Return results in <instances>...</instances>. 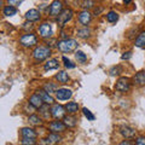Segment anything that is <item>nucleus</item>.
<instances>
[{
    "label": "nucleus",
    "instance_id": "1",
    "mask_svg": "<svg viewBox=\"0 0 145 145\" xmlns=\"http://www.w3.org/2000/svg\"><path fill=\"white\" fill-rule=\"evenodd\" d=\"M56 46L63 53H70L78 48V41L74 39H63L57 41Z\"/></svg>",
    "mask_w": 145,
    "mask_h": 145
},
{
    "label": "nucleus",
    "instance_id": "2",
    "mask_svg": "<svg viewBox=\"0 0 145 145\" xmlns=\"http://www.w3.org/2000/svg\"><path fill=\"white\" fill-rule=\"evenodd\" d=\"M51 54V48L47 46H39L33 51V58L35 62H44L45 59H47Z\"/></svg>",
    "mask_w": 145,
    "mask_h": 145
},
{
    "label": "nucleus",
    "instance_id": "3",
    "mask_svg": "<svg viewBox=\"0 0 145 145\" xmlns=\"http://www.w3.org/2000/svg\"><path fill=\"white\" fill-rule=\"evenodd\" d=\"M20 44L23 47H33L38 44V38L31 33H27L20 38Z\"/></svg>",
    "mask_w": 145,
    "mask_h": 145
},
{
    "label": "nucleus",
    "instance_id": "4",
    "mask_svg": "<svg viewBox=\"0 0 145 145\" xmlns=\"http://www.w3.org/2000/svg\"><path fill=\"white\" fill-rule=\"evenodd\" d=\"M72 18V11L70 8H65V10H63L59 15H58V18H57V23H58V27L59 28H63L68 22Z\"/></svg>",
    "mask_w": 145,
    "mask_h": 145
},
{
    "label": "nucleus",
    "instance_id": "5",
    "mask_svg": "<svg viewBox=\"0 0 145 145\" xmlns=\"http://www.w3.org/2000/svg\"><path fill=\"white\" fill-rule=\"evenodd\" d=\"M115 88H116V91H119V92H121V93L128 92L129 88H131V80L128 78H126V76L120 78L119 80L116 81Z\"/></svg>",
    "mask_w": 145,
    "mask_h": 145
},
{
    "label": "nucleus",
    "instance_id": "6",
    "mask_svg": "<svg viewBox=\"0 0 145 145\" xmlns=\"http://www.w3.org/2000/svg\"><path fill=\"white\" fill-rule=\"evenodd\" d=\"M39 34L44 39H50V38H51L52 34H53L51 23H48V22H44L42 24H40V27H39Z\"/></svg>",
    "mask_w": 145,
    "mask_h": 145
},
{
    "label": "nucleus",
    "instance_id": "7",
    "mask_svg": "<svg viewBox=\"0 0 145 145\" xmlns=\"http://www.w3.org/2000/svg\"><path fill=\"white\" fill-rule=\"evenodd\" d=\"M65 106L61 105V104H53L51 108V115L54 117L56 120H61L65 116Z\"/></svg>",
    "mask_w": 145,
    "mask_h": 145
},
{
    "label": "nucleus",
    "instance_id": "8",
    "mask_svg": "<svg viewBox=\"0 0 145 145\" xmlns=\"http://www.w3.org/2000/svg\"><path fill=\"white\" fill-rule=\"evenodd\" d=\"M63 11V4H62V1L61 0H54V1H52V4L50 5V7H48V13L51 16H57L58 17V15Z\"/></svg>",
    "mask_w": 145,
    "mask_h": 145
},
{
    "label": "nucleus",
    "instance_id": "9",
    "mask_svg": "<svg viewBox=\"0 0 145 145\" xmlns=\"http://www.w3.org/2000/svg\"><path fill=\"white\" fill-rule=\"evenodd\" d=\"M78 20L84 27H87V24H89L91 20H92V15H91V12L88 10H82L79 13Z\"/></svg>",
    "mask_w": 145,
    "mask_h": 145
},
{
    "label": "nucleus",
    "instance_id": "10",
    "mask_svg": "<svg viewBox=\"0 0 145 145\" xmlns=\"http://www.w3.org/2000/svg\"><path fill=\"white\" fill-rule=\"evenodd\" d=\"M72 96V91L68 88H59L56 92V98L58 101H68Z\"/></svg>",
    "mask_w": 145,
    "mask_h": 145
},
{
    "label": "nucleus",
    "instance_id": "11",
    "mask_svg": "<svg viewBox=\"0 0 145 145\" xmlns=\"http://www.w3.org/2000/svg\"><path fill=\"white\" fill-rule=\"evenodd\" d=\"M65 127L67 126L64 125V122L56 120V121H52L51 123H50V131H51L52 133H61L65 129Z\"/></svg>",
    "mask_w": 145,
    "mask_h": 145
},
{
    "label": "nucleus",
    "instance_id": "12",
    "mask_svg": "<svg viewBox=\"0 0 145 145\" xmlns=\"http://www.w3.org/2000/svg\"><path fill=\"white\" fill-rule=\"evenodd\" d=\"M29 104L35 109H40L45 103L38 93H34V94H31L30 98H29Z\"/></svg>",
    "mask_w": 145,
    "mask_h": 145
},
{
    "label": "nucleus",
    "instance_id": "13",
    "mask_svg": "<svg viewBox=\"0 0 145 145\" xmlns=\"http://www.w3.org/2000/svg\"><path fill=\"white\" fill-rule=\"evenodd\" d=\"M120 133L123 135L126 139H131L135 135V129L132 128V127H129V126H122L120 128Z\"/></svg>",
    "mask_w": 145,
    "mask_h": 145
},
{
    "label": "nucleus",
    "instance_id": "14",
    "mask_svg": "<svg viewBox=\"0 0 145 145\" xmlns=\"http://www.w3.org/2000/svg\"><path fill=\"white\" fill-rule=\"evenodd\" d=\"M25 18L28 22H36L40 20V12L36 8H30V10L25 13Z\"/></svg>",
    "mask_w": 145,
    "mask_h": 145
},
{
    "label": "nucleus",
    "instance_id": "15",
    "mask_svg": "<svg viewBox=\"0 0 145 145\" xmlns=\"http://www.w3.org/2000/svg\"><path fill=\"white\" fill-rule=\"evenodd\" d=\"M38 94L41 97V99L44 101L45 104H48V105H50V104H53V97L50 93H47L44 88L42 89H39L38 91Z\"/></svg>",
    "mask_w": 145,
    "mask_h": 145
},
{
    "label": "nucleus",
    "instance_id": "16",
    "mask_svg": "<svg viewBox=\"0 0 145 145\" xmlns=\"http://www.w3.org/2000/svg\"><path fill=\"white\" fill-rule=\"evenodd\" d=\"M59 68V62L56 58H52V59H48L46 63H45V67L44 69L45 70H53V69H58Z\"/></svg>",
    "mask_w": 145,
    "mask_h": 145
},
{
    "label": "nucleus",
    "instance_id": "17",
    "mask_svg": "<svg viewBox=\"0 0 145 145\" xmlns=\"http://www.w3.org/2000/svg\"><path fill=\"white\" fill-rule=\"evenodd\" d=\"M61 139L62 138L58 133H51V134H48V137L46 139H45V143H46L47 145H54L58 142H61Z\"/></svg>",
    "mask_w": 145,
    "mask_h": 145
},
{
    "label": "nucleus",
    "instance_id": "18",
    "mask_svg": "<svg viewBox=\"0 0 145 145\" xmlns=\"http://www.w3.org/2000/svg\"><path fill=\"white\" fill-rule=\"evenodd\" d=\"M133 82L137 86H144L145 85V72L139 71L133 76Z\"/></svg>",
    "mask_w": 145,
    "mask_h": 145
},
{
    "label": "nucleus",
    "instance_id": "19",
    "mask_svg": "<svg viewBox=\"0 0 145 145\" xmlns=\"http://www.w3.org/2000/svg\"><path fill=\"white\" fill-rule=\"evenodd\" d=\"M21 134H22V138H36V132L33 128H29V127L22 128Z\"/></svg>",
    "mask_w": 145,
    "mask_h": 145
},
{
    "label": "nucleus",
    "instance_id": "20",
    "mask_svg": "<svg viewBox=\"0 0 145 145\" xmlns=\"http://www.w3.org/2000/svg\"><path fill=\"white\" fill-rule=\"evenodd\" d=\"M63 121H64V125L67 127H69V128H71V127H75L76 123H78V119H76L75 116H72V115L64 116V117H63Z\"/></svg>",
    "mask_w": 145,
    "mask_h": 145
},
{
    "label": "nucleus",
    "instance_id": "21",
    "mask_svg": "<svg viewBox=\"0 0 145 145\" xmlns=\"http://www.w3.org/2000/svg\"><path fill=\"white\" fill-rule=\"evenodd\" d=\"M65 110L69 112V114L74 115V114H76V112L79 111V104L75 103V102H69V103H67Z\"/></svg>",
    "mask_w": 145,
    "mask_h": 145
},
{
    "label": "nucleus",
    "instance_id": "22",
    "mask_svg": "<svg viewBox=\"0 0 145 145\" xmlns=\"http://www.w3.org/2000/svg\"><path fill=\"white\" fill-rule=\"evenodd\" d=\"M56 79L58 80V82H61V84H67L68 81H69V75H68L67 71L62 70V71H59V72H58V74L56 75Z\"/></svg>",
    "mask_w": 145,
    "mask_h": 145
},
{
    "label": "nucleus",
    "instance_id": "23",
    "mask_svg": "<svg viewBox=\"0 0 145 145\" xmlns=\"http://www.w3.org/2000/svg\"><path fill=\"white\" fill-rule=\"evenodd\" d=\"M44 89L46 91L47 93H53V92H57V89H58V86L57 84H54V82H46L44 85Z\"/></svg>",
    "mask_w": 145,
    "mask_h": 145
},
{
    "label": "nucleus",
    "instance_id": "24",
    "mask_svg": "<svg viewBox=\"0 0 145 145\" xmlns=\"http://www.w3.org/2000/svg\"><path fill=\"white\" fill-rule=\"evenodd\" d=\"M40 114L44 116L45 120H48L50 116H52L51 115V109H48V104H44V105L40 108Z\"/></svg>",
    "mask_w": 145,
    "mask_h": 145
},
{
    "label": "nucleus",
    "instance_id": "25",
    "mask_svg": "<svg viewBox=\"0 0 145 145\" xmlns=\"http://www.w3.org/2000/svg\"><path fill=\"white\" fill-rule=\"evenodd\" d=\"M4 15L7 16V17H11V16H15L17 15V8L15 6H11V5H7L6 7H4Z\"/></svg>",
    "mask_w": 145,
    "mask_h": 145
},
{
    "label": "nucleus",
    "instance_id": "26",
    "mask_svg": "<svg viewBox=\"0 0 145 145\" xmlns=\"http://www.w3.org/2000/svg\"><path fill=\"white\" fill-rule=\"evenodd\" d=\"M91 34V30L87 28V27H82V28L78 29V36L81 39H87Z\"/></svg>",
    "mask_w": 145,
    "mask_h": 145
},
{
    "label": "nucleus",
    "instance_id": "27",
    "mask_svg": "<svg viewBox=\"0 0 145 145\" xmlns=\"http://www.w3.org/2000/svg\"><path fill=\"white\" fill-rule=\"evenodd\" d=\"M135 46L137 47H144L145 46V31H142L138 38L135 39Z\"/></svg>",
    "mask_w": 145,
    "mask_h": 145
},
{
    "label": "nucleus",
    "instance_id": "28",
    "mask_svg": "<svg viewBox=\"0 0 145 145\" xmlns=\"http://www.w3.org/2000/svg\"><path fill=\"white\" fill-rule=\"evenodd\" d=\"M75 57H76V61L81 63V64H84V63H86V61H87V56H86L82 51H76Z\"/></svg>",
    "mask_w": 145,
    "mask_h": 145
},
{
    "label": "nucleus",
    "instance_id": "29",
    "mask_svg": "<svg viewBox=\"0 0 145 145\" xmlns=\"http://www.w3.org/2000/svg\"><path fill=\"white\" fill-rule=\"evenodd\" d=\"M106 20L110 22V23H114V22H116L119 20V15H117L115 11H109L106 13Z\"/></svg>",
    "mask_w": 145,
    "mask_h": 145
},
{
    "label": "nucleus",
    "instance_id": "30",
    "mask_svg": "<svg viewBox=\"0 0 145 145\" xmlns=\"http://www.w3.org/2000/svg\"><path fill=\"white\" fill-rule=\"evenodd\" d=\"M28 121H29L33 126H39V125H41V123H42L41 119H40L38 115H30V116H29V119H28Z\"/></svg>",
    "mask_w": 145,
    "mask_h": 145
},
{
    "label": "nucleus",
    "instance_id": "31",
    "mask_svg": "<svg viewBox=\"0 0 145 145\" xmlns=\"http://www.w3.org/2000/svg\"><path fill=\"white\" fill-rule=\"evenodd\" d=\"M21 144L22 145H35L36 138H22Z\"/></svg>",
    "mask_w": 145,
    "mask_h": 145
},
{
    "label": "nucleus",
    "instance_id": "32",
    "mask_svg": "<svg viewBox=\"0 0 145 145\" xmlns=\"http://www.w3.org/2000/svg\"><path fill=\"white\" fill-rule=\"evenodd\" d=\"M81 6H82L84 10H88V8L94 6V1L93 0H84L82 4H81Z\"/></svg>",
    "mask_w": 145,
    "mask_h": 145
},
{
    "label": "nucleus",
    "instance_id": "33",
    "mask_svg": "<svg viewBox=\"0 0 145 145\" xmlns=\"http://www.w3.org/2000/svg\"><path fill=\"white\" fill-rule=\"evenodd\" d=\"M82 112H84V115L87 117L88 121H93V120H94V115L92 114V112H91V110H88L87 108H84V109H82Z\"/></svg>",
    "mask_w": 145,
    "mask_h": 145
},
{
    "label": "nucleus",
    "instance_id": "34",
    "mask_svg": "<svg viewBox=\"0 0 145 145\" xmlns=\"http://www.w3.org/2000/svg\"><path fill=\"white\" fill-rule=\"evenodd\" d=\"M63 59V62H64V65H65V68H69V69H74L75 68V64L72 63L69 58H67V57H63L62 58Z\"/></svg>",
    "mask_w": 145,
    "mask_h": 145
},
{
    "label": "nucleus",
    "instance_id": "35",
    "mask_svg": "<svg viewBox=\"0 0 145 145\" xmlns=\"http://www.w3.org/2000/svg\"><path fill=\"white\" fill-rule=\"evenodd\" d=\"M120 71H121V67L120 65L114 67V68H111V69H110V75L111 76H116V75L120 74Z\"/></svg>",
    "mask_w": 145,
    "mask_h": 145
},
{
    "label": "nucleus",
    "instance_id": "36",
    "mask_svg": "<svg viewBox=\"0 0 145 145\" xmlns=\"http://www.w3.org/2000/svg\"><path fill=\"white\" fill-rule=\"evenodd\" d=\"M23 3V0H7V4L8 5H11V6H18V5H21V4Z\"/></svg>",
    "mask_w": 145,
    "mask_h": 145
},
{
    "label": "nucleus",
    "instance_id": "37",
    "mask_svg": "<svg viewBox=\"0 0 145 145\" xmlns=\"http://www.w3.org/2000/svg\"><path fill=\"white\" fill-rule=\"evenodd\" d=\"M135 145H145V138L144 137H138L135 139Z\"/></svg>",
    "mask_w": 145,
    "mask_h": 145
},
{
    "label": "nucleus",
    "instance_id": "38",
    "mask_svg": "<svg viewBox=\"0 0 145 145\" xmlns=\"http://www.w3.org/2000/svg\"><path fill=\"white\" fill-rule=\"evenodd\" d=\"M131 57H132V52L128 51V52H125L123 54H122V56H121V59H122V61H125V59H129Z\"/></svg>",
    "mask_w": 145,
    "mask_h": 145
},
{
    "label": "nucleus",
    "instance_id": "39",
    "mask_svg": "<svg viewBox=\"0 0 145 145\" xmlns=\"http://www.w3.org/2000/svg\"><path fill=\"white\" fill-rule=\"evenodd\" d=\"M120 145H135V143L131 142V140H123V142H121Z\"/></svg>",
    "mask_w": 145,
    "mask_h": 145
},
{
    "label": "nucleus",
    "instance_id": "40",
    "mask_svg": "<svg viewBox=\"0 0 145 145\" xmlns=\"http://www.w3.org/2000/svg\"><path fill=\"white\" fill-rule=\"evenodd\" d=\"M23 28L24 29H31L33 28V24H31V22H27V23H24V25H23Z\"/></svg>",
    "mask_w": 145,
    "mask_h": 145
},
{
    "label": "nucleus",
    "instance_id": "41",
    "mask_svg": "<svg viewBox=\"0 0 145 145\" xmlns=\"http://www.w3.org/2000/svg\"><path fill=\"white\" fill-rule=\"evenodd\" d=\"M103 11V7H98V8H94V15H99V13H101Z\"/></svg>",
    "mask_w": 145,
    "mask_h": 145
},
{
    "label": "nucleus",
    "instance_id": "42",
    "mask_svg": "<svg viewBox=\"0 0 145 145\" xmlns=\"http://www.w3.org/2000/svg\"><path fill=\"white\" fill-rule=\"evenodd\" d=\"M132 1H133V0H123V3L126 4V5H127V4H131Z\"/></svg>",
    "mask_w": 145,
    "mask_h": 145
},
{
    "label": "nucleus",
    "instance_id": "43",
    "mask_svg": "<svg viewBox=\"0 0 145 145\" xmlns=\"http://www.w3.org/2000/svg\"><path fill=\"white\" fill-rule=\"evenodd\" d=\"M1 6H3V1L0 0V8H1Z\"/></svg>",
    "mask_w": 145,
    "mask_h": 145
}]
</instances>
